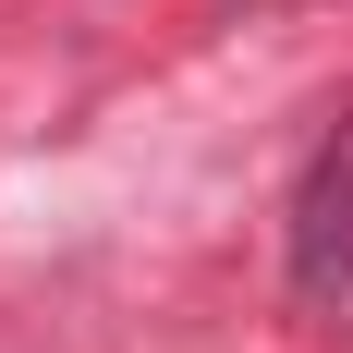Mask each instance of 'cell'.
Masks as SVG:
<instances>
[{
    "instance_id": "obj_1",
    "label": "cell",
    "mask_w": 353,
    "mask_h": 353,
    "mask_svg": "<svg viewBox=\"0 0 353 353\" xmlns=\"http://www.w3.org/2000/svg\"><path fill=\"white\" fill-rule=\"evenodd\" d=\"M292 292L305 305H341L353 292V134H329L292 183Z\"/></svg>"
}]
</instances>
